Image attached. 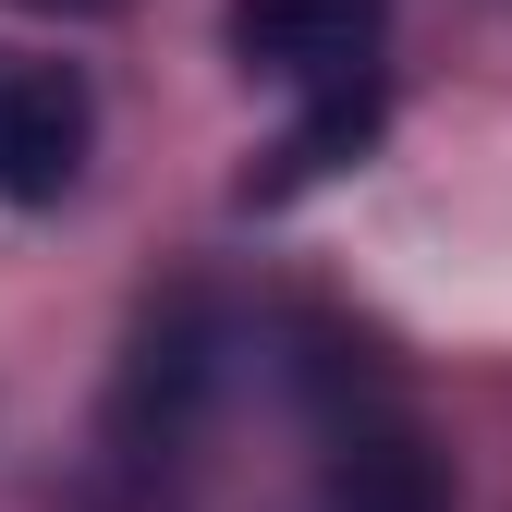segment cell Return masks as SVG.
<instances>
[{"label":"cell","instance_id":"cell-1","mask_svg":"<svg viewBox=\"0 0 512 512\" xmlns=\"http://www.w3.org/2000/svg\"><path fill=\"white\" fill-rule=\"evenodd\" d=\"M232 61L244 74H269L281 98H305L281 171L256 183V196H293V183L342 171L366 135H378V49H391V0H232L220 13Z\"/></svg>","mask_w":512,"mask_h":512},{"label":"cell","instance_id":"cell-2","mask_svg":"<svg viewBox=\"0 0 512 512\" xmlns=\"http://www.w3.org/2000/svg\"><path fill=\"white\" fill-rule=\"evenodd\" d=\"M305 415H317L330 512H452V476H439L427 427L403 415V391H391L354 342H317V354H305Z\"/></svg>","mask_w":512,"mask_h":512},{"label":"cell","instance_id":"cell-3","mask_svg":"<svg viewBox=\"0 0 512 512\" xmlns=\"http://www.w3.org/2000/svg\"><path fill=\"white\" fill-rule=\"evenodd\" d=\"M86 147H98L86 74L0 49V196H13V208H61V196H74V171H86Z\"/></svg>","mask_w":512,"mask_h":512},{"label":"cell","instance_id":"cell-4","mask_svg":"<svg viewBox=\"0 0 512 512\" xmlns=\"http://www.w3.org/2000/svg\"><path fill=\"white\" fill-rule=\"evenodd\" d=\"M37 13H122V0H37Z\"/></svg>","mask_w":512,"mask_h":512}]
</instances>
